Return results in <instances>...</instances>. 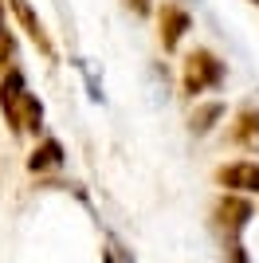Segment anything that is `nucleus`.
Instances as JSON below:
<instances>
[{
    "mask_svg": "<svg viewBox=\"0 0 259 263\" xmlns=\"http://www.w3.org/2000/svg\"><path fill=\"white\" fill-rule=\"evenodd\" d=\"M228 259H232V263H248V252H244V243H239V240H228Z\"/></svg>",
    "mask_w": 259,
    "mask_h": 263,
    "instance_id": "10",
    "label": "nucleus"
},
{
    "mask_svg": "<svg viewBox=\"0 0 259 263\" xmlns=\"http://www.w3.org/2000/svg\"><path fill=\"white\" fill-rule=\"evenodd\" d=\"M193 28V16L181 8V4H161V47L165 51H177L181 35Z\"/></svg>",
    "mask_w": 259,
    "mask_h": 263,
    "instance_id": "6",
    "label": "nucleus"
},
{
    "mask_svg": "<svg viewBox=\"0 0 259 263\" xmlns=\"http://www.w3.org/2000/svg\"><path fill=\"white\" fill-rule=\"evenodd\" d=\"M0 106H4V118H8L12 134H40L43 130V102L28 90L20 67H8V71H4Z\"/></svg>",
    "mask_w": 259,
    "mask_h": 263,
    "instance_id": "1",
    "label": "nucleus"
},
{
    "mask_svg": "<svg viewBox=\"0 0 259 263\" xmlns=\"http://www.w3.org/2000/svg\"><path fill=\"white\" fill-rule=\"evenodd\" d=\"M126 8H134L138 16H150V12H153V0H126Z\"/></svg>",
    "mask_w": 259,
    "mask_h": 263,
    "instance_id": "11",
    "label": "nucleus"
},
{
    "mask_svg": "<svg viewBox=\"0 0 259 263\" xmlns=\"http://www.w3.org/2000/svg\"><path fill=\"white\" fill-rule=\"evenodd\" d=\"M8 4H12V12H16V20L24 24V32L40 44V51L51 55V40H47V32H43V24H40V16H35V8L28 4V0H8Z\"/></svg>",
    "mask_w": 259,
    "mask_h": 263,
    "instance_id": "7",
    "label": "nucleus"
},
{
    "mask_svg": "<svg viewBox=\"0 0 259 263\" xmlns=\"http://www.w3.org/2000/svg\"><path fill=\"white\" fill-rule=\"evenodd\" d=\"M55 165H63V145L55 142V138H43L35 145V154L28 157V169L32 173H43V169H55Z\"/></svg>",
    "mask_w": 259,
    "mask_h": 263,
    "instance_id": "8",
    "label": "nucleus"
},
{
    "mask_svg": "<svg viewBox=\"0 0 259 263\" xmlns=\"http://www.w3.org/2000/svg\"><path fill=\"white\" fill-rule=\"evenodd\" d=\"M212 216H216V228L224 232L228 240H239V232L251 224L255 209H251V200H244V197H224V200H216Z\"/></svg>",
    "mask_w": 259,
    "mask_h": 263,
    "instance_id": "3",
    "label": "nucleus"
},
{
    "mask_svg": "<svg viewBox=\"0 0 259 263\" xmlns=\"http://www.w3.org/2000/svg\"><path fill=\"white\" fill-rule=\"evenodd\" d=\"M216 118H224V106H220V102H208V106H200L193 114V122H189V126H193V134H208L216 126Z\"/></svg>",
    "mask_w": 259,
    "mask_h": 263,
    "instance_id": "9",
    "label": "nucleus"
},
{
    "mask_svg": "<svg viewBox=\"0 0 259 263\" xmlns=\"http://www.w3.org/2000/svg\"><path fill=\"white\" fill-rule=\"evenodd\" d=\"M216 181H220L228 193H259V161H232V165H220Z\"/></svg>",
    "mask_w": 259,
    "mask_h": 263,
    "instance_id": "4",
    "label": "nucleus"
},
{
    "mask_svg": "<svg viewBox=\"0 0 259 263\" xmlns=\"http://www.w3.org/2000/svg\"><path fill=\"white\" fill-rule=\"evenodd\" d=\"M220 83H224V59H216L205 47L184 59V95L189 99L205 95V90H216Z\"/></svg>",
    "mask_w": 259,
    "mask_h": 263,
    "instance_id": "2",
    "label": "nucleus"
},
{
    "mask_svg": "<svg viewBox=\"0 0 259 263\" xmlns=\"http://www.w3.org/2000/svg\"><path fill=\"white\" fill-rule=\"evenodd\" d=\"M255 4H259V0H255Z\"/></svg>",
    "mask_w": 259,
    "mask_h": 263,
    "instance_id": "13",
    "label": "nucleus"
},
{
    "mask_svg": "<svg viewBox=\"0 0 259 263\" xmlns=\"http://www.w3.org/2000/svg\"><path fill=\"white\" fill-rule=\"evenodd\" d=\"M102 263H114V255H110V252H106V255H102Z\"/></svg>",
    "mask_w": 259,
    "mask_h": 263,
    "instance_id": "12",
    "label": "nucleus"
},
{
    "mask_svg": "<svg viewBox=\"0 0 259 263\" xmlns=\"http://www.w3.org/2000/svg\"><path fill=\"white\" fill-rule=\"evenodd\" d=\"M228 142L236 149H248V154H259V110L244 106L236 114V122L228 126Z\"/></svg>",
    "mask_w": 259,
    "mask_h": 263,
    "instance_id": "5",
    "label": "nucleus"
}]
</instances>
